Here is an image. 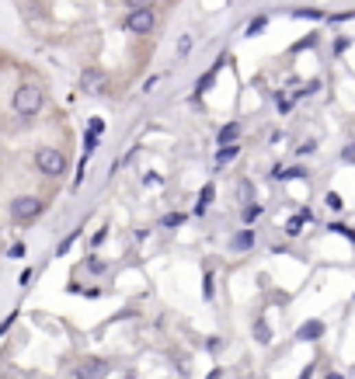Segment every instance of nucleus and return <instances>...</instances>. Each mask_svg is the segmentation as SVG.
Wrapping results in <instances>:
<instances>
[{
  "mask_svg": "<svg viewBox=\"0 0 355 379\" xmlns=\"http://www.w3.org/2000/svg\"><path fill=\"white\" fill-rule=\"evenodd\" d=\"M35 168H38L45 178H63L67 157H63V150H56V146H38V150H35Z\"/></svg>",
  "mask_w": 355,
  "mask_h": 379,
  "instance_id": "f257e3e1",
  "label": "nucleus"
},
{
  "mask_svg": "<svg viewBox=\"0 0 355 379\" xmlns=\"http://www.w3.org/2000/svg\"><path fill=\"white\" fill-rule=\"evenodd\" d=\"M42 101H45V94H42L38 84H21L14 91V112L18 115H38L42 112Z\"/></svg>",
  "mask_w": 355,
  "mask_h": 379,
  "instance_id": "f03ea898",
  "label": "nucleus"
},
{
  "mask_svg": "<svg viewBox=\"0 0 355 379\" xmlns=\"http://www.w3.org/2000/svg\"><path fill=\"white\" fill-rule=\"evenodd\" d=\"M42 212H45V202L35 198V195H18L11 202V220L14 223H32V220H38Z\"/></svg>",
  "mask_w": 355,
  "mask_h": 379,
  "instance_id": "7ed1b4c3",
  "label": "nucleus"
},
{
  "mask_svg": "<svg viewBox=\"0 0 355 379\" xmlns=\"http://www.w3.org/2000/svg\"><path fill=\"white\" fill-rule=\"evenodd\" d=\"M126 28H129L133 35H150V32L157 28V14H154V8H146V11H129Z\"/></svg>",
  "mask_w": 355,
  "mask_h": 379,
  "instance_id": "20e7f679",
  "label": "nucleus"
},
{
  "mask_svg": "<svg viewBox=\"0 0 355 379\" xmlns=\"http://www.w3.org/2000/svg\"><path fill=\"white\" fill-rule=\"evenodd\" d=\"M77 379H108V362L105 358H84L77 365Z\"/></svg>",
  "mask_w": 355,
  "mask_h": 379,
  "instance_id": "39448f33",
  "label": "nucleus"
},
{
  "mask_svg": "<svg viewBox=\"0 0 355 379\" xmlns=\"http://www.w3.org/2000/svg\"><path fill=\"white\" fill-rule=\"evenodd\" d=\"M105 84H108V73H105V70H84V77H80L84 94H101V91H105Z\"/></svg>",
  "mask_w": 355,
  "mask_h": 379,
  "instance_id": "423d86ee",
  "label": "nucleus"
},
{
  "mask_svg": "<svg viewBox=\"0 0 355 379\" xmlns=\"http://www.w3.org/2000/svg\"><path fill=\"white\" fill-rule=\"evenodd\" d=\"M255 244H258V237H255V230H251V227H244V230H237V233L230 237V251H237V254L251 251Z\"/></svg>",
  "mask_w": 355,
  "mask_h": 379,
  "instance_id": "0eeeda50",
  "label": "nucleus"
},
{
  "mask_svg": "<svg viewBox=\"0 0 355 379\" xmlns=\"http://www.w3.org/2000/svg\"><path fill=\"white\" fill-rule=\"evenodd\" d=\"M296 338H299V341H317V338H324V323H321V320L303 323V328L296 331Z\"/></svg>",
  "mask_w": 355,
  "mask_h": 379,
  "instance_id": "6e6552de",
  "label": "nucleus"
},
{
  "mask_svg": "<svg viewBox=\"0 0 355 379\" xmlns=\"http://www.w3.org/2000/svg\"><path fill=\"white\" fill-rule=\"evenodd\" d=\"M251 202H255V185L244 178V181H237V205L244 209V205H251Z\"/></svg>",
  "mask_w": 355,
  "mask_h": 379,
  "instance_id": "1a4fd4ad",
  "label": "nucleus"
},
{
  "mask_svg": "<svg viewBox=\"0 0 355 379\" xmlns=\"http://www.w3.org/2000/svg\"><path fill=\"white\" fill-rule=\"evenodd\" d=\"M213 195H216V188H213V185H202V192H198V202H195V216H202V212L209 209Z\"/></svg>",
  "mask_w": 355,
  "mask_h": 379,
  "instance_id": "9d476101",
  "label": "nucleus"
},
{
  "mask_svg": "<svg viewBox=\"0 0 355 379\" xmlns=\"http://www.w3.org/2000/svg\"><path fill=\"white\" fill-rule=\"evenodd\" d=\"M237 153H240V146H237V143H227V146H220V150H216V168L230 164V160H233Z\"/></svg>",
  "mask_w": 355,
  "mask_h": 379,
  "instance_id": "9b49d317",
  "label": "nucleus"
},
{
  "mask_svg": "<svg viewBox=\"0 0 355 379\" xmlns=\"http://www.w3.org/2000/svg\"><path fill=\"white\" fill-rule=\"evenodd\" d=\"M303 223H310V212H307V209H303V212L296 216V220H289V223H286V233H289V237H296Z\"/></svg>",
  "mask_w": 355,
  "mask_h": 379,
  "instance_id": "f8f14e48",
  "label": "nucleus"
},
{
  "mask_svg": "<svg viewBox=\"0 0 355 379\" xmlns=\"http://www.w3.org/2000/svg\"><path fill=\"white\" fill-rule=\"evenodd\" d=\"M87 272H91V275H105V272H108V264L101 261L98 254H91V257H87Z\"/></svg>",
  "mask_w": 355,
  "mask_h": 379,
  "instance_id": "ddd939ff",
  "label": "nucleus"
},
{
  "mask_svg": "<svg viewBox=\"0 0 355 379\" xmlns=\"http://www.w3.org/2000/svg\"><path fill=\"white\" fill-rule=\"evenodd\" d=\"M237 133H240V126H237V122H230V126H223V129H220V146H227V143H233V139H237Z\"/></svg>",
  "mask_w": 355,
  "mask_h": 379,
  "instance_id": "4468645a",
  "label": "nucleus"
},
{
  "mask_svg": "<svg viewBox=\"0 0 355 379\" xmlns=\"http://www.w3.org/2000/svg\"><path fill=\"white\" fill-rule=\"evenodd\" d=\"M240 216H244V223L251 227V223H255L258 216H262V205H255V202H251V205H244V209H240Z\"/></svg>",
  "mask_w": 355,
  "mask_h": 379,
  "instance_id": "2eb2a0df",
  "label": "nucleus"
},
{
  "mask_svg": "<svg viewBox=\"0 0 355 379\" xmlns=\"http://www.w3.org/2000/svg\"><path fill=\"white\" fill-rule=\"evenodd\" d=\"M324 205H328L331 212H341V209H345V202H341L338 192H328V195H324Z\"/></svg>",
  "mask_w": 355,
  "mask_h": 379,
  "instance_id": "dca6fc26",
  "label": "nucleus"
},
{
  "mask_svg": "<svg viewBox=\"0 0 355 379\" xmlns=\"http://www.w3.org/2000/svg\"><path fill=\"white\" fill-rule=\"evenodd\" d=\"M129 11H146V8H154V0H126Z\"/></svg>",
  "mask_w": 355,
  "mask_h": 379,
  "instance_id": "f3484780",
  "label": "nucleus"
},
{
  "mask_svg": "<svg viewBox=\"0 0 355 379\" xmlns=\"http://www.w3.org/2000/svg\"><path fill=\"white\" fill-rule=\"evenodd\" d=\"M331 233H341V237H348V240L355 244V230H348V227H341V223H331Z\"/></svg>",
  "mask_w": 355,
  "mask_h": 379,
  "instance_id": "a211bd4d",
  "label": "nucleus"
},
{
  "mask_svg": "<svg viewBox=\"0 0 355 379\" xmlns=\"http://www.w3.org/2000/svg\"><path fill=\"white\" fill-rule=\"evenodd\" d=\"M265 25H268V18H255V21L247 25V35H258V32H262Z\"/></svg>",
  "mask_w": 355,
  "mask_h": 379,
  "instance_id": "6ab92c4d",
  "label": "nucleus"
},
{
  "mask_svg": "<svg viewBox=\"0 0 355 379\" xmlns=\"http://www.w3.org/2000/svg\"><path fill=\"white\" fill-rule=\"evenodd\" d=\"M185 223V216L181 212H171V216H164V227H181Z\"/></svg>",
  "mask_w": 355,
  "mask_h": 379,
  "instance_id": "aec40b11",
  "label": "nucleus"
},
{
  "mask_svg": "<svg viewBox=\"0 0 355 379\" xmlns=\"http://www.w3.org/2000/svg\"><path fill=\"white\" fill-rule=\"evenodd\" d=\"M188 49H192V35H181V42H178V56H188Z\"/></svg>",
  "mask_w": 355,
  "mask_h": 379,
  "instance_id": "412c9836",
  "label": "nucleus"
},
{
  "mask_svg": "<svg viewBox=\"0 0 355 379\" xmlns=\"http://www.w3.org/2000/svg\"><path fill=\"white\" fill-rule=\"evenodd\" d=\"M101 129H105V119H91V126H87V133H94V136H101Z\"/></svg>",
  "mask_w": 355,
  "mask_h": 379,
  "instance_id": "4be33fe9",
  "label": "nucleus"
},
{
  "mask_svg": "<svg viewBox=\"0 0 355 379\" xmlns=\"http://www.w3.org/2000/svg\"><path fill=\"white\" fill-rule=\"evenodd\" d=\"M341 160H345V164H355V143L341 150Z\"/></svg>",
  "mask_w": 355,
  "mask_h": 379,
  "instance_id": "5701e85b",
  "label": "nucleus"
},
{
  "mask_svg": "<svg viewBox=\"0 0 355 379\" xmlns=\"http://www.w3.org/2000/svg\"><path fill=\"white\" fill-rule=\"evenodd\" d=\"M255 338H258L262 345H265V341L272 338V334H268V328H265V323H258V328H255Z\"/></svg>",
  "mask_w": 355,
  "mask_h": 379,
  "instance_id": "b1692460",
  "label": "nucleus"
},
{
  "mask_svg": "<svg viewBox=\"0 0 355 379\" xmlns=\"http://www.w3.org/2000/svg\"><path fill=\"white\" fill-rule=\"evenodd\" d=\"M32 279H35V272H32V268H25V272H21V275H18V282H21V286H28V282H32Z\"/></svg>",
  "mask_w": 355,
  "mask_h": 379,
  "instance_id": "393cba45",
  "label": "nucleus"
},
{
  "mask_svg": "<svg viewBox=\"0 0 355 379\" xmlns=\"http://www.w3.org/2000/svg\"><path fill=\"white\" fill-rule=\"evenodd\" d=\"M8 254H11V257H21V254H25V244H11Z\"/></svg>",
  "mask_w": 355,
  "mask_h": 379,
  "instance_id": "a878e982",
  "label": "nucleus"
},
{
  "mask_svg": "<svg viewBox=\"0 0 355 379\" xmlns=\"http://www.w3.org/2000/svg\"><path fill=\"white\" fill-rule=\"evenodd\" d=\"M314 146H317V143H314V139H310V143H303V146H299V150H296V153H299V157H307V153H314Z\"/></svg>",
  "mask_w": 355,
  "mask_h": 379,
  "instance_id": "bb28decb",
  "label": "nucleus"
},
{
  "mask_svg": "<svg viewBox=\"0 0 355 379\" xmlns=\"http://www.w3.org/2000/svg\"><path fill=\"white\" fill-rule=\"evenodd\" d=\"M105 233H108V230H98V233L91 237V244H94V247H101V244H105Z\"/></svg>",
  "mask_w": 355,
  "mask_h": 379,
  "instance_id": "cd10ccee",
  "label": "nucleus"
},
{
  "mask_svg": "<svg viewBox=\"0 0 355 379\" xmlns=\"http://www.w3.org/2000/svg\"><path fill=\"white\" fill-rule=\"evenodd\" d=\"M293 14H296V18H324L321 11H293Z\"/></svg>",
  "mask_w": 355,
  "mask_h": 379,
  "instance_id": "c85d7f7f",
  "label": "nucleus"
},
{
  "mask_svg": "<svg viewBox=\"0 0 355 379\" xmlns=\"http://www.w3.org/2000/svg\"><path fill=\"white\" fill-rule=\"evenodd\" d=\"M73 240H77V233H70V237H67V240H63V244H60V254H67V251H70V244H73Z\"/></svg>",
  "mask_w": 355,
  "mask_h": 379,
  "instance_id": "c756f323",
  "label": "nucleus"
},
{
  "mask_svg": "<svg viewBox=\"0 0 355 379\" xmlns=\"http://www.w3.org/2000/svg\"><path fill=\"white\" fill-rule=\"evenodd\" d=\"M202 292H206V299H213V275H206V289Z\"/></svg>",
  "mask_w": 355,
  "mask_h": 379,
  "instance_id": "7c9ffc66",
  "label": "nucleus"
},
{
  "mask_svg": "<svg viewBox=\"0 0 355 379\" xmlns=\"http://www.w3.org/2000/svg\"><path fill=\"white\" fill-rule=\"evenodd\" d=\"M310 372H314V365H307V369H303V376H299V379H310Z\"/></svg>",
  "mask_w": 355,
  "mask_h": 379,
  "instance_id": "2f4dec72",
  "label": "nucleus"
},
{
  "mask_svg": "<svg viewBox=\"0 0 355 379\" xmlns=\"http://www.w3.org/2000/svg\"><path fill=\"white\" fill-rule=\"evenodd\" d=\"M324 379H345V376H341V372H328Z\"/></svg>",
  "mask_w": 355,
  "mask_h": 379,
  "instance_id": "473e14b6",
  "label": "nucleus"
}]
</instances>
